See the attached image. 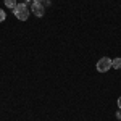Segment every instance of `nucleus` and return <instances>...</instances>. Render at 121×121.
Masks as SVG:
<instances>
[{"mask_svg":"<svg viewBox=\"0 0 121 121\" xmlns=\"http://www.w3.org/2000/svg\"><path fill=\"white\" fill-rule=\"evenodd\" d=\"M18 3H16V0H5V7H8V8H13L15 10V7H16Z\"/></svg>","mask_w":121,"mask_h":121,"instance_id":"obj_5","label":"nucleus"},{"mask_svg":"<svg viewBox=\"0 0 121 121\" xmlns=\"http://www.w3.org/2000/svg\"><path fill=\"white\" fill-rule=\"evenodd\" d=\"M13 15H15L18 19H21V21H26V19L29 18L28 5H26V3H18V5L15 7V10H13Z\"/></svg>","mask_w":121,"mask_h":121,"instance_id":"obj_1","label":"nucleus"},{"mask_svg":"<svg viewBox=\"0 0 121 121\" xmlns=\"http://www.w3.org/2000/svg\"><path fill=\"white\" fill-rule=\"evenodd\" d=\"M31 11H32L36 16H39V18H42L44 13H45V10H44V7H42V3H32V5H31Z\"/></svg>","mask_w":121,"mask_h":121,"instance_id":"obj_3","label":"nucleus"},{"mask_svg":"<svg viewBox=\"0 0 121 121\" xmlns=\"http://www.w3.org/2000/svg\"><path fill=\"white\" fill-rule=\"evenodd\" d=\"M28 2H31V0H24V3H28Z\"/></svg>","mask_w":121,"mask_h":121,"instance_id":"obj_10","label":"nucleus"},{"mask_svg":"<svg viewBox=\"0 0 121 121\" xmlns=\"http://www.w3.org/2000/svg\"><path fill=\"white\" fill-rule=\"evenodd\" d=\"M112 68H115V69H121V58H115V60H112Z\"/></svg>","mask_w":121,"mask_h":121,"instance_id":"obj_4","label":"nucleus"},{"mask_svg":"<svg viewBox=\"0 0 121 121\" xmlns=\"http://www.w3.org/2000/svg\"><path fill=\"white\" fill-rule=\"evenodd\" d=\"M116 118H118V120H121V110H120V112H116Z\"/></svg>","mask_w":121,"mask_h":121,"instance_id":"obj_7","label":"nucleus"},{"mask_svg":"<svg viewBox=\"0 0 121 121\" xmlns=\"http://www.w3.org/2000/svg\"><path fill=\"white\" fill-rule=\"evenodd\" d=\"M110 68H112V60H110L108 56H102V58L97 61V71H99V73H107Z\"/></svg>","mask_w":121,"mask_h":121,"instance_id":"obj_2","label":"nucleus"},{"mask_svg":"<svg viewBox=\"0 0 121 121\" xmlns=\"http://www.w3.org/2000/svg\"><path fill=\"white\" fill-rule=\"evenodd\" d=\"M118 107H120V110H121V97L118 99Z\"/></svg>","mask_w":121,"mask_h":121,"instance_id":"obj_9","label":"nucleus"},{"mask_svg":"<svg viewBox=\"0 0 121 121\" xmlns=\"http://www.w3.org/2000/svg\"><path fill=\"white\" fill-rule=\"evenodd\" d=\"M5 18H7L5 11H3V10H0V23H2V21H5Z\"/></svg>","mask_w":121,"mask_h":121,"instance_id":"obj_6","label":"nucleus"},{"mask_svg":"<svg viewBox=\"0 0 121 121\" xmlns=\"http://www.w3.org/2000/svg\"><path fill=\"white\" fill-rule=\"evenodd\" d=\"M32 2H34V3H42L44 0H32Z\"/></svg>","mask_w":121,"mask_h":121,"instance_id":"obj_8","label":"nucleus"}]
</instances>
